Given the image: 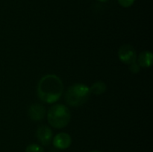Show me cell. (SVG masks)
<instances>
[{
    "mask_svg": "<svg viewBox=\"0 0 153 152\" xmlns=\"http://www.w3.org/2000/svg\"><path fill=\"white\" fill-rule=\"evenodd\" d=\"M52 143L56 148L64 150V149L68 148L71 145L72 138L70 134L67 133L61 132L54 137Z\"/></svg>",
    "mask_w": 153,
    "mask_h": 152,
    "instance_id": "cell-5",
    "label": "cell"
},
{
    "mask_svg": "<svg viewBox=\"0 0 153 152\" xmlns=\"http://www.w3.org/2000/svg\"><path fill=\"white\" fill-rule=\"evenodd\" d=\"M153 55L152 52L149 51L142 52L137 58V63L140 66L143 68H147L152 65Z\"/></svg>",
    "mask_w": 153,
    "mask_h": 152,
    "instance_id": "cell-8",
    "label": "cell"
},
{
    "mask_svg": "<svg viewBox=\"0 0 153 152\" xmlns=\"http://www.w3.org/2000/svg\"><path fill=\"white\" fill-rule=\"evenodd\" d=\"M140 66L138 65L137 62H134L129 65V71L132 72L133 74H137L140 72Z\"/></svg>",
    "mask_w": 153,
    "mask_h": 152,
    "instance_id": "cell-11",
    "label": "cell"
},
{
    "mask_svg": "<svg viewBox=\"0 0 153 152\" xmlns=\"http://www.w3.org/2000/svg\"><path fill=\"white\" fill-rule=\"evenodd\" d=\"M90 152H102V151H91Z\"/></svg>",
    "mask_w": 153,
    "mask_h": 152,
    "instance_id": "cell-14",
    "label": "cell"
},
{
    "mask_svg": "<svg viewBox=\"0 0 153 152\" xmlns=\"http://www.w3.org/2000/svg\"><path fill=\"white\" fill-rule=\"evenodd\" d=\"M70 110L63 104H55L50 107L47 113L49 125L56 129H61L67 126L70 121Z\"/></svg>",
    "mask_w": 153,
    "mask_h": 152,
    "instance_id": "cell-3",
    "label": "cell"
},
{
    "mask_svg": "<svg viewBox=\"0 0 153 152\" xmlns=\"http://www.w3.org/2000/svg\"><path fill=\"white\" fill-rule=\"evenodd\" d=\"M64 91V84L58 76L46 75L43 76L37 84V95L42 101L53 104L61 98Z\"/></svg>",
    "mask_w": 153,
    "mask_h": 152,
    "instance_id": "cell-1",
    "label": "cell"
},
{
    "mask_svg": "<svg viewBox=\"0 0 153 152\" xmlns=\"http://www.w3.org/2000/svg\"><path fill=\"white\" fill-rule=\"evenodd\" d=\"M25 152H44V149L40 145L31 144L27 146Z\"/></svg>",
    "mask_w": 153,
    "mask_h": 152,
    "instance_id": "cell-10",
    "label": "cell"
},
{
    "mask_svg": "<svg viewBox=\"0 0 153 152\" xmlns=\"http://www.w3.org/2000/svg\"><path fill=\"white\" fill-rule=\"evenodd\" d=\"M118 58L123 63L130 65L137 60V54L135 49L129 44H124L120 47L118 50Z\"/></svg>",
    "mask_w": 153,
    "mask_h": 152,
    "instance_id": "cell-4",
    "label": "cell"
},
{
    "mask_svg": "<svg viewBox=\"0 0 153 152\" xmlns=\"http://www.w3.org/2000/svg\"><path fill=\"white\" fill-rule=\"evenodd\" d=\"M28 115H29V117L31 120L35 121V122L40 121L45 117L46 108L41 104H38V103L33 104L29 107Z\"/></svg>",
    "mask_w": 153,
    "mask_h": 152,
    "instance_id": "cell-7",
    "label": "cell"
},
{
    "mask_svg": "<svg viewBox=\"0 0 153 152\" xmlns=\"http://www.w3.org/2000/svg\"><path fill=\"white\" fill-rule=\"evenodd\" d=\"M99 1H101V2H106V1H108V0H98Z\"/></svg>",
    "mask_w": 153,
    "mask_h": 152,
    "instance_id": "cell-13",
    "label": "cell"
},
{
    "mask_svg": "<svg viewBox=\"0 0 153 152\" xmlns=\"http://www.w3.org/2000/svg\"><path fill=\"white\" fill-rule=\"evenodd\" d=\"M135 0H118V2L122 7H129L134 4Z\"/></svg>",
    "mask_w": 153,
    "mask_h": 152,
    "instance_id": "cell-12",
    "label": "cell"
},
{
    "mask_svg": "<svg viewBox=\"0 0 153 152\" xmlns=\"http://www.w3.org/2000/svg\"><path fill=\"white\" fill-rule=\"evenodd\" d=\"M107 89V85L103 81H97L93 83L90 87L91 93L94 94L96 95H100L104 93Z\"/></svg>",
    "mask_w": 153,
    "mask_h": 152,
    "instance_id": "cell-9",
    "label": "cell"
},
{
    "mask_svg": "<svg viewBox=\"0 0 153 152\" xmlns=\"http://www.w3.org/2000/svg\"><path fill=\"white\" fill-rule=\"evenodd\" d=\"M52 131L48 126L43 125L37 128V140L43 145L47 146L51 143L52 140Z\"/></svg>",
    "mask_w": 153,
    "mask_h": 152,
    "instance_id": "cell-6",
    "label": "cell"
},
{
    "mask_svg": "<svg viewBox=\"0 0 153 152\" xmlns=\"http://www.w3.org/2000/svg\"><path fill=\"white\" fill-rule=\"evenodd\" d=\"M91 94L89 86L83 83H75L67 89L64 98L68 105L79 107L87 102Z\"/></svg>",
    "mask_w": 153,
    "mask_h": 152,
    "instance_id": "cell-2",
    "label": "cell"
}]
</instances>
